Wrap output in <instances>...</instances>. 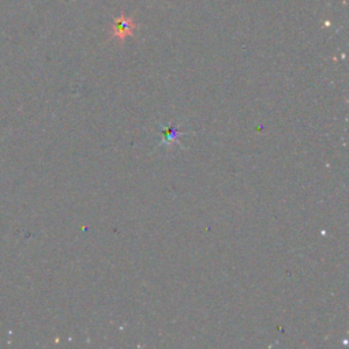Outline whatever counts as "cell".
<instances>
[{
	"mask_svg": "<svg viewBox=\"0 0 349 349\" xmlns=\"http://www.w3.org/2000/svg\"><path fill=\"white\" fill-rule=\"evenodd\" d=\"M164 135H165V141H178V131H176V128L173 127H169V128H165L164 130V132H162Z\"/></svg>",
	"mask_w": 349,
	"mask_h": 349,
	"instance_id": "obj_1",
	"label": "cell"
}]
</instances>
